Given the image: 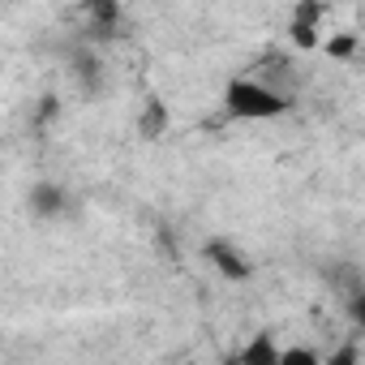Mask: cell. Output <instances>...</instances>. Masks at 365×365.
Masks as SVG:
<instances>
[{
  "label": "cell",
  "instance_id": "obj_1",
  "mask_svg": "<svg viewBox=\"0 0 365 365\" xmlns=\"http://www.w3.org/2000/svg\"><path fill=\"white\" fill-rule=\"evenodd\" d=\"M224 112L232 120H275L288 112V99L279 91H271L267 82H254V78H232L228 91H224Z\"/></svg>",
  "mask_w": 365,
  "mask_h": 365
},
{
  "label": "cell",
  "instance_id": "obj_2",
  "mask_svg": "<svg viewBox=\"0 0 365 365\" xmlns=\"http://www.w3.org/2000/svg\"><path fill=\"white\" fill-rule=\"evenodd\" d=\"M202 254H207V262H211L224 279H250V275H254V262H250L232 241H207Z\"/></svg>",
  "mask_w": 365,
  "mask_h": 365
},
{
  "label": "cell",
  "instance_id": "obj_3",
  "mask_svg": "<svg viewBox=\"0 0 365 365\" xmlns=\"http://www.w3.org/2000/svg\"><path fill=\"white\" fill-rule=\"evenodd\" d=\"M168 125H172V112H168V103L150 95V99L142 103V112H138V133H142L146 142H155V138H163V133H168Z\"/></svg>",
  "mask_w": 365,
  "mask_h": 365
},
{
  "label": "cell",
  "instance_id": "obj_4",
  "mask_svg": "<svg viewBox=\"0 0 365 365\" xmlns=\"http://www.w3.org/2000/svg\"><path fill=\"white\" fill-rule=\"evenodd\" d=\"M279 356H284V348L275 344V335H271V331H258V335L237 352V361H241V365H279Z\"/></svg>",
  "mask_w": 365,
  "mask_h": 365
},
{
  "label": "cell",
  "instance_id": "obj_5",
  "mask_svg": "<svg viewBox=\"0 0 365 365\" xmlns=\"http://www.w3.org/2000/svg\"><path fill=\"white\" fill-rule=\"evenodd\" d=\"M31 207H35V215L56 220V215L69 207V198H65V190H61V185H52V180H39V185L31 190Z\"/></svg>",
  "mask_w": 365,
  "mask_h": 365
},
{
  "label": "cell",
  "instance_id": "obj_6",
  "mask_svg": "<svg viewBox=\"0 0 365 365\" xmlns=\"http://www.w3.org/2000/svg\"><path fill=\"white\" fill-rule=\"evenodd\" d=\"M356 48H361V39H356L352 31H344V35H331V39L322 43V52H327L331 61H352V56H356Z\"/></svg>",
  "mask_w": 365,
  "mask_h": 365
},
{
  "label": "cell",
  "instance_id": "obj_7",
  "mask_svg": "<svg viewBox=\"0 0 365 365\" xmlns=\"http://www.w3.org/2000/svg\"><path fill=\"white\" fill-rule=\"evenodd\" d=\"M86 14H91V18H95V26L108 35V31L116 26V18H120V5H116V0H95V5H91Z\"/></svg>",
  "mask_w": 365,
  "mask_h": 365
},
{
  "label": "cell",
  "instance_id": "obj_8",
  "mask_svg": "<svg viewBox=\"0 0 365 365\" xmlns=\"http://www.w3.org/2000/svg\"><path fill=\"white\" fill-rule=\"evenodd\" d=\"M288 35H292V48H301V52H314V48H322V39H318V26L292 22V26H288Z\"/></svg>",
  "mask_w": 365,
  "mask_h": 365
},
{
  "label": "cell",
  "instance_id": "obj_9",
  "mask_svg": "<svg viewBox=\"0 0 365 365\" xmlns=\"http://www.w3.org/2000/svg\"><path fill=\"white\" fill-rule=\"evenodd\" d=\"M279 365H322V361H318V352H314V348H284Z\"/></svg>",
  "mask_w": 365,
  "mask_h": 365
},
{
  "label": "cell",
  "instance_id": "obj_10",
  "mask_svg": "<svg viewBox=\"0 0 365 365\" xmlns=\"http://www.w3.org/2000/svg\"><path fill=\"white\" fill-rule=\"evenodd\" d=\"M322 365H361V352H356L352 344H344V348H335V352H331Z\"/></svg>",
  "mask_w": 365,
  "mask_h": 365
},
{
  "label": "cell",
  "instance_id": "obj_11",
  "mask_svg": "<svg viewBox=\"0 0 365 365\" xmlns=\"http://www.w3.org/2000/svg\"><path fill=\"white\" fill-rule=\"evenodd\" d=\"M327 9L322 5H297L292 9V22H305V26H318V18H322Z\"/></svg>",
  "mask_w": 365,
  "mask_h": 365
},
{
  "label": "cell",
  "instance_id": "obj_12",
  "mask_svg": "<svg viewBox=\"0 0 365 365\" xmlns=\"http://www.w3.org/2000/svg\"><path fill=\"white\" fill-rule=\"evenodd\" d=\"M348 314H352V322H356V327H365V292H356V297H352Z\"/></svg>",
  "mask_w": 365,
  "mask_h": 365
},
{
  "label": "cell",
  "instance_id": "obj_13",
  "mask_svg": "<svg viewBox=\"0 0 365 365\" xmlns=\"http://www.w3.org/2000/svg\"><path fill=\"white\" fill-rule=\"evenodd\" d=\"M52 116H56V95H48L43 108H39V120H52Z\"/></svg>",
  "mask_w": 365,
  "mask_h": 365
},
{
  "label": "cell",
  "instance_id": "obj_14",
  "mask_svg": "<svg viewBox=\"0 0 365 365\" xmlns=\"http://www.w3.org/2000/svg\"><path fill=\"white\" fill-rule=\"evenodd\" d=\"M224 365H241V361H237V356H228V361H224Z\"/></svg>",
  "mask_w": 365,
  "mask_h": 365
}]
</instances>
